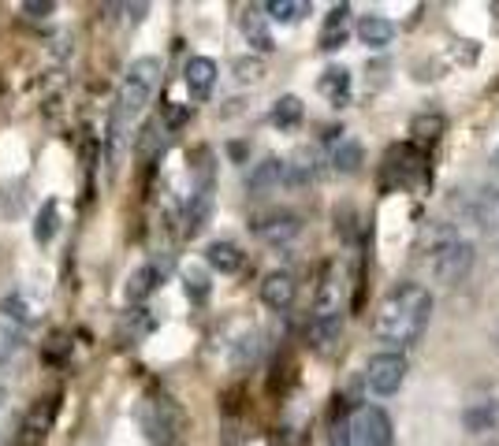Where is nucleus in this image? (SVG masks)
<instances>
[{
  "label": "nucleus",
  "instance_id": "f3484780",
  "mask_svg": "<svg viewBox=\"0 0 499 446\" xmlns=\"http://www.w3.org/2000/svg\"><path fill=\"white\" fill-rule=\"evenodd\" d=\"M243 250L235 246V242H209V250H205V264L220 275H235L243 268Z\"/></svg>",
  "mask_w": 499,
  "mask_h": 446
},
{
  "label": "nucleus",
  "instance_id": "4be33fe9",
  "mask_svg": "<svg viewBox=\"0 0 499 446\" xmlns=\"http://www.w3.org/2000/svg\"><path fill=\"white\" fill-rule=\"evenodd\" d=\"M302 115H305L302 101H298L294 94H284V97L273 104V127H280V131H294V127L302 124Z\"/></svg>",
  "mask_w": 499,
  "mask_h": 446
},
{
  "label": "nucleus",
  "instance_id": "9b49d317",
  "mask_svg": "<svg viewBox=\"0 0 499 446\" xmlns=\"http://www.w3.org/2000/svg\"><path fill=\"white\" fill-rule=\"evenodd\" d=\"M284 172H287V160H280V156H264L261 164H254V172H250V179H246V193H250V197H264V193L280 190Z\"/></svg>",
  "mask_w": 499,
  "mask_h": 446
},
{
  "label": "nucleus",
  "instance_id": "6ab92c4d",
  "mask_svg": "<svg viewBox=\"0 0 499 446\" xmlns=\"http://www.w3.org/2000/svg\"><path fill=\"white\" fill-rule=\"evenodd\" d=\"M444 127H447V119L440 115V112H421V115H414V124H410V134H414V142L410 145H433L440 134H444Z\"/></svg>",
  "mask_w": 499,
  "mask_h": 446
},
{
  "label": "nucleus",
  "instance_id": "c9c22d12",
  "mask_svg": "<svg viewBox=\"0 0 499 446\" xmlns=\"http://www.w3.org/2000/svg\"><path fill=\"white\" fill-rule=\"evenodd\" d=\"M0 405H5V391H0Z\"/></svg>",
  "mask_w": 499,
  "mask_h": 446
},
{
  "label": "nucleus",
  "instance_id": "aec40b11",
  "mask_svg": "<svg viewBox=\"0 0 499 446\" xmlns=\"http://www.w3.org/2000/svg\"><path fill=\"white\" fill-rule=\"evenodd\" d=\"M0 320H8L12 328H30V323H37V309L23 294H8L0 298Z\"/></svg>",
  "mask_w": 499,
  "mask_h": 446
},
{
  "label": "nucleus",
  "instance_id": "72a5a7b5",
  "mask_svg": "<svg viewBox=\"0 0 499 446\" xmlns=\"http://www.w3.org/2000/svg\"><path fill=\"white\" fill-rule=\"evenodd\" d=\"M484 446H499V439H492V442H484Z\"/></svg>",
  "mask_w": 499,
  "mask_h": 446
},
{
  "label": "nucleus",
  "instance_id": "473e14b6",
  "mask_svg": "<svg viewBox=\"0 0 499 446\" xmlns=\"http://www.w3.org/2000/svg\"><path fill=\"white\" fill-rule=\"evenodd\" d=\"M492 168H495V172H499V149H495V153H492Z\"/></svg>",
  "mask_w": 499,
  "mask_h": 446
},
{
  "label": "nucleus",
  "instance_id": "bb28decb",
  "mask_svg": "<svg viewBox=\"0 0 499 446\" xmlns=\"http://www.w3.org/2000/svg\"><path fill=\"white\" fill-rule=\"evenodd\" d=\"M19 350H23V332L12 328L8 320H0V369H5V364H12Z\"/></svg>",
  "mask_w": 499,
  "mask_h": 446
},
{
  "label": "nucleus",
  "instance_id": "f704fd0d",
  "mask_svg": "<svg viewBox=\"0 0 499 446\" xmlns=\"http://www.w3.org/2000/svg\"><path fill=\"white\" fill-rule=\"evenodd\" d=\"M495 353H499V332H495Z\"/></svg>",
  "mask_w": 499,
  "mask_h": 446
},
{
  "label": "nucleus",
  "instance_id": "39448f33",
  "mask_svg": "<svg viewBox=\"0 0 499 446\" xmlns=\"http://www.w3.org/2000/svg\"><path fill=\"white\" fill-rule=\"evenodd\" d=\"M406 372H410V364L403 353L395 350H380L365 361V387L376 394V398H388L395 394L403 383H406Z\"/></svg>",
  "mask_w": 499,
  "mask_h": 446
},
{
  "label": "nucleus",
  "instance_id": "7ed1b4c3",
  "mask_svg": "<svg viewBox=\"0 0 499 446\" xmlns=\"http://www.w3.org/2000/svg\"><path fill=\"white\" fill-rule=\"evenodd\" d=\"M161 71L165 64L157 56H138L127 71H124V83H120V108H116V124H131L145 112V104L157 94V83H161Z\"/></svg>",
  "mask_w": 499,
  "mask_h": 446
},
{
  "label": "nucleus",
  "instance_id": "9d476101",
  "mask_svg": "<svg viewBox=\"0 0 499 446\" xmlns=\"http://www.w3.org/2000/svg\"><path fill=\"white\" fill-rule=\"evenodd\" d=\"M183 83H186V94L195 97V101H209V94L216 86V60L190 56L186 67H183Z\"/></svg>",
  "mask_w": 499,
  "mask_h": 446
},
{
  "label": "nucleus",
  "instance_id": "c85d7f7f",
  "mask_svg": "<svg viewBox=\"0 0 499 446\" xmlns=\"http://www.w3.org/2000/svg\"><path fill=\"white\" fill-rule=\"evenodd\" d=\"M477 223L488 231V234H499V193H488L477 209Z\"/></svg>",
  "mask_w": 499,
  "mask_h": 446
},
{
  "label": "nucleus",
  "instance_id": "5701e85b",
  "mask_svg": "<svg viewBox=\"0 0 499 446\" xmlns=\"http://www.w3.org/2000/svg\"><path fill=\"white\" fill-rule=\"evenodd\" d=\"M264 19H276V23H298L302 15H310V5L305 0H268L261 5Z\"/></svg>",
  "mask_w": 499,
  "mask_h": 446
},
{
  "label": "nucleus",
  "instance_id": "a878e982",
  "mask_svg": "<svg viewBox=\"0 0 499 446\" xmlns=\"http://www.w3.org/2000/svg\"><path fill=\"white\" fill-rule=\"evenodd\" d=\"M332 164H335V172L339 175H354L358 168H362V145L358 142H339L335 145V153H332Z\"/></svg>",
  "mask_w": 499,
  "mask_h": 446
},
{
  "label": "nucleus",
  "instance_id": "6e6552de",
  "mask_svg": "<svg viewBox=\"0 0 499 446\" xmlns=\"http://www.w3.org/2000/svg\"><path fill=\"white\" fill-rule=\"evenodd\" d=\"M298 231H302V216L291 209H273V213L254 220V234L261 242H268V246H284V242H291Z\"/></svg>",
  "mask_w": 499,
  "mask_h": 446
},
{
  "label": "nucleus",
  "instance_id": "b1692460",
  "mask_svg": "<svg viewBox=\"0 0 499 446\" xmlns=\"http://www.w3.org/2000/svg\"><path fill=\"white\" fill-rule=\"evenodd\" d=\"M314 179H317V156H314V149H302V153L294 156V164H287L284 183L302 186V183H314Z\"/></svg>",
  "mask_w": 499,
  "mask_h": 446
},
{
  "label": "nucleus",
  "instance_id": "cd10ccee",
  "mask_svg": "<svg viewBox=\"0 0 499 446\" xmlns=\"http://www.w3.org/2000/svg\"><path fill=\"white\" fill-rule=\"evenodd\" d=\"M235 78H239L243 86L261 83V78H264V60L261 56H239L235 60Z\"/></svg>",
  "mask_w": 499,
  "mask_h": 446
},
{
  "label": "nucleus",
  "instance_id": "423d86ee",
  "mask_svg": "<svg viewBox=\"0 0 499 446\" xmlns=\"http://www.w3.org/2000/svg\"><path fill=\"white\" fill-rule=\"evenodd\" d=\"M351 439L358 446H395V424L380 405H362L351 417Z\"/></svg>",
  "mask_w": 499,
  "mask_h": 446
},
{
  "label": "nucleus",
  "instance_id": "2f4dec72",
  "mask_svg": "<svg viewBox=\"0 0 499 446\" xmlns=\"http://www.w3.org/2000/svg\"><path fill=\"white\" fill-rule=\"evenodd\" d=\"M56 8L49 5V0H26L23 5V15H30V19H45V15H53Z\"/></svg>",
  "mask_w": 499,
  "mask_h": 446
},
{
  "label": "nucleus",
  "instance_id": "412c9836",
  "mask_svg": "<svg viewBox=\"0 0 499 446\" xmlns=\"http://www.w3.org/2000/svg\"><path fill=\"white\" fill-rule=\"evenodd\" d=\"M56 227H60V205L49 197L42 209H37L34 216V238H37V246H49V242L56 238Z\"/></svg>",
  "mask_w": 499,
  "mask_h": 446
},
{
  "label": "nucleus",
  "instance_id": "c756f323",
  "mask_svg": "<svg viewBox=\"0 0 499 446\" xmlns=\"http://www.w3.org/2000/svg\"><path fill=\"white\" fill-rule=\"evenodd\" d=\"M347 19H351V5H335V8L328 12V19H324V30H321V34H343V30H347Z\"/></svg>",
  "mask_w": 499,
  "mask_h": 446
},
{
  "label": "nucleus",
  "instance_id": "f8f14e48",
  "mask_svg": "<svg viewBox=\"0 0 499 446\" xmlns=\"http://www.w3.org/2000/svg\"><path fill=\"white\" fill-rule=\"evenodd\" d=\"M209 216H213V183H202L195 193H190V201H186V213H183V234H186V238L202 234V227L209 223Z\"/></svg>",
  "mask_w": 499,
  "mask_h": 446
},
{
  "label": "nucleus",
  "instance_id": "1a4fd4ad",
  "mask_svg": "<svg viewBox=\"0 0 499 446\" xmlns=\"http://www.w3.org/2000/svg\"><path fill=\"white\" fill-rule=\"evenodd\" d=\"M294 294H298V282H294V275L291 272H268L264 279H261V302L273 309V312H287L291 305H294Z\"/></svg>",
  "mask_w": 499,
  "mask_h": 446
},
{
  "label": "nucleus",
  "instance_id": "393cba45",
  "mask_svg": "<svg viewBox=\"0 0 499 446\" xmlns=\"http://www.w3.org/2000/svg\"><path fill=\"white\" fill-rule=\"evenodd\" d=\"M165 149V124L161 119H149V124L142 127V134H138V145H135V153H138V160H153Z\"/></svg>",
  "mask_w": 499,
  "mask_h": 446
},
{
  "label": "nucleus",
  "instance_id": "2eb2a0df",
  "mask_svg": "<svg viewBox=\"0 0 499 446\" xmlns=\"http://www.w3.org/2000/svg\"><path fill=\"white\" fill-rule=\"evenodd\" d=\"M243 34H246V42L254 45V53H273L276 42H273V34H268V23H264V12L261 8H243Z\"/></svg>",
  "mask_w": 499,
  "mask_h": 446
},
{
  "label": "nucleus",
  "instance_id": "a211bd4d",
  "mask_svg": "<svg viewBox=\"0 0 499 446\" xmlns=\"http://www.w3.org/2000/svg\"><path fill=\"white\" fill-rule=\"evenodd\" d=\"M317 90L339 108V104H347L351 97V71L347 67H328L321 78H317Z\"/></svg>",
  "mask_w": 499,
  "mask_h": 446
},
{
  "label": "nucleus",
  "instance_id": "20e7f679",
  "mask_svg": "<svg viewBox=\"0 0 499 446\" xmlns=\"http://www.w3.org/2000/svg\"><path fill=\"white\" fill-rule=\"evenodd\" d=\"M474 242L470 238H458V234H444L440 242H433L429 250V272L436 282L444 287H454V282H463L474 268Z\"/></svg>",
  "mask_w": 499,
  "mask_h": 446
},
{
  "label": "nucleus",
  "instance_id": "7c9ffc66",
  "mask_svg": "<svg viewBox=\"0 0 499 446\" xmlns=\"http://www.w3.org/2000/svg\"><path fill=\"white\" fill-rule=\"evenodd\" d=\"M183 279H186V294L195 298V302H202V298L209 294V282H205V275H202L198 268H186Z\"/></svg>",
  "mask_w": 499,
  "mask_h": 446
},
{
  "label": "nucleus",
  "instance_id": "f257e3e1",
  "mask_svg": "<svg viewBox=\"0 0 499 446\" xmlns=\"http://www.w3.org/2000/svg\"><path fill=\"white\" fill-rule=\"evenodd\" d=\"M429 320H433L429 287H421V282H399V287H392L380 298L376 316H373V335L388 350L403 353L406 346H414L425 335Z\"/></svg>",
  "mask_w": 499,
  "mask_h": 446
},
{
  "label": "nucleus",
  "instance_id": "dca6fc26",
  "mask_svg": "<svg viewBox=\"0 0 499 446\" xmlns=\"http://www.w3.org/2000/svg\"><path fill=\"white\" fill-rule=\"evenodd\" d=\"M165 282V268L157 264V261H149V264H142L131 279H127V302H145L153 291H157Z\"/></svg>",
  "mask_w": 499,
  "mask_h": 446
},
{
  "label": "nucleus",
  "instance_id": "ddd939ff",
  "mask_svg": "<svg viewBox=\"0 0 499 446\" xmlns=\"http://www.w3.org/2000/svg\"><path fill=\"white\" fill-rule=\"evenodd\" d=\"M499 424V401L495 398H477L463 410V428L466 435H484V431H495Z\"/></svg>",
  "mask_w": 499,
  "mask_h": 446
},
{
  "label": "nucleus",
  "instance_id": "0eeeda50",
  "mask_svg": "<svg viewBox=\"0 0 499 446\" xmlns=\"http://www.w3.org/2000/svg\"><path fill=\"white\" fill-rule=\"evenodd\" d=\"M138 417H142L145 439H149L153 446H179V413L172 410V401H168V398L145 401Z\"/></svg>",
  "mask_w": 499,
  "mask_h": 446
},
{
  "label": "nucleus",
  "instance_id": "f03ea898",
  "mask_svg": "<svg viewBox=\"0 0 499 446\" xmlns=\"http://www.w3.org/2000/svg\"><path fill=\"white\" fill-rule=\"evenodd\" d=\"M339 332H343V275L335 264H328L317 287L314 316H310V342L317 350H328L339 339Z\"/></svg>",
  "mask_w": 499,
  "mask_h": 446
},
{
  "label": "nucleus",
  "instance_id": "4468645a",
  "mask_svg": "<svg viewBox=\"0 0 499 446\" xmlns=\"http://www.w3.org/2000/svg\"><path fill=\"white\" fill-rule=\"evenodd\" d=\"M358 42H362L365 49H373V53L388 49V45L395 42V23L384 19V15H365V19L358 23Z\"/></svg>",
  "mask_w": 499,
  "mask_h": 446
}]
</instances>
